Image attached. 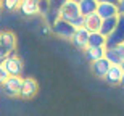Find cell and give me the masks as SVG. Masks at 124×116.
I'll use <instances>...</instances> for the list:
<instances>
[{"mask_svg":"<svg viewBox=\"0 0 124 116\" xmlns=\"http://www.w3.org/2000/svg\"><path fill=\"white\" fill-rule=\"evenodd\" d=\"M19 0H5L2 2V7L5 10H8V11H13V10H19Z\"/></svg>","mask_w":124,"mask_h":116,"instance_id":"18","label":"cell"},{"mask_svg":"<svg viewBox=\"0 0 124 116\" xmlns=\"http://www.w3.org/2000/svg\"><path fill=\"white\" fill-rule=\"evenodd\" d=\"M16 50V36L13 31L0 32V61Z\"/></svg>","mask_w":124,"mask_h":116,"instance_id":"3","label":"cell"},{"mask_svg":"<svg viewBox=\"0 0 124 116\" xmlns=\"http://www.w3.org/2000/svg\"><path fill=\"white\" fill-rule=\"evenodd\" d=\"M110 66L111 65L105 58H101V60H97V61H93V63H90V70H92L93 76H97V77H100V79H105L106 73L110 70Z\"/></svg>","mask_w":124,"mask_h":116,"instance_id":"11","label":"cell"},{"mask_svg":"<svg viewBox=\"0 0 124 116\" xmlns=\"http://www.w3.org/2000/svg\"><path fill=\"white\" fill-rule=\"evenodd\" d=\"M48 32H52V28H50V26H44V29H42V34H48Z\"/></svg>","mask_w":124,"mask_h":116,"instance_id":"21","label":"cell"},{"mask_svg":"<svg viewBox=\"0 0 124 116\" xmlns=\"http://www.w3.org/2000/svg\"><path fill=\"white\" fill-rule=\"evenodd\" d=\"M121 44H124V15H121L118 18V24H116L115 31L106 37V48L118 47Z\"/></svg>","mask_w":124,"mask_h":116,"instance_id":"5","label":"cell"},{"mask_svg":"<svg viewBox=\"0 0 124 116\" xmlns=\"http://www.w3.org/2000/svg\"><path fill=\"white\" fill-rule=\"evenodd\" d=\"M8 79V74L5 73V70H3V66H2V61H0V87H2V84L5 82Z\"/></svg>","mask_w":124,"mask_h":116,"instance_id":"19","label":"cell"},{"mask_svg":"<svg viewBox=\"0 0 124 116\" xmlns=\"http://www.w3.org/2000/svg\"><path fill=\"white\" fill-rule=\"evenodd\" d=\"M115 48H116V52H118V55H119V58H121V63H123L124 61V44L115 47Z\"/></svg>","mask_w":124,"mask_h":116,"instance_id":"20","label":"cell"},{"mask_svg":"<svg viewBox=\"0 0 124 116\" xmlns=\"http://www.w3.org/2000/svg\"><path fill=\"white\" fill-rule=\"evenodd\" d=\"M21 85H23V77H8L2 84V89H3L5 95H8V97H19Z\"/></svg>","mask_w":124,"mask_h":116,"instance_id":"7","label":"cell"},{"mask_svg":"<svg viewBox=\"0 0 124 116\" xmlns=\"http://www.w3.org/2000/svg\"><path fill=\"white\" fill-rule=\"evenodd\" d=\"M89 36H90V32H89L85 28H79L74 31L73 37H71V42H73V45L76 47V48H79V50H85L89 45Z\"/></svg>","mask_w":124,"mask_h":116,"instance_id":"9","label":"cell"},{"mask_svg":"<svg viewBox=\"0 0 124 116\" xmlns=\"http://www.w3.org/2000/svg\"><path fill=\"white\" fill-rule=\"evenodd\" d=\"M123 70H121L119 66H110V70H108V73H106L105 76V81L110 85H118V84H121V79H123Z\"/></svg>","mask_w":124,"mask_h":116,"instance_id":"13","label":"cell"},{"mask_svg":"<svg viewBox=\"0 0 124 116\" xmlns=\"http://www.w3.org/2000/svg\"><path fill=\"white\" fill-rule=\"evenodd\" d=\"M87 47H106V37L100 32H90Z\"/></svg>","mask_w":124,"mask_h":116,"instance_id":"17","label":"cell"},{"mask_svg":"<svg viewBox=\"0 0 124 116\" xmlns=\"http://www.w3.org/2000/svg\"><path fill=\"white\" fill-rule=\"evenodd\" d=\"M105 50H106V47H87L84 50L85 60L90 61V63H93L97 60H101V58H105Z\"/></svg>","mask_w":124,"mask_h":116,"instance_id":"12","label":"cell"},{"mask_svg":"<svg viewBox=\"0 0 124 116\" xmlns=\"http://www.w3.org/2000/svg\"><path fill=\"white\" fill-rule=\"evenodd\" d=\"M97 15H98L101 19L119 16V15H118V5H116V2H110V0L98 2V5H97Z\"/></svg>","mask_w":124,"mask_h":116,"instance_id":"6","label":"cell"},{"mask_svg":"<svg viewBox=\"0 0 124 116\" xmlns=\"http://www.w3.org/2000/svg\"><path fill=\"white\" fill-rule=\"evenodd\" d=\"M37 92H39V84H37L36 79L23 77V85H21V93H19V97L24 98V100H29V98H32Z\"/></svg>","mask_w":124,"mask_h":116,"instance_id":"8","label":"cell"},{"mask_svg":"<svg viewBox=\"0 0 124 116\" xmlns=\"http://www.w3.org/2000/svg\"><path fill=\"white\" fill-rule=\"evenodd\" d=\"M119 68H121V70H123V73H124V61H123V63H121V65H119Z\"/></svg>","mask_w":124,"mask_h":116,"instance_id":"22","label":"cell"},{"mask_svg":"<svg viewBox=\"0 0 124 116\" xmlns=\"http://www.w3.org/2000/svg\"><path fill=\"white\" fill-rule=\"evenodd\" d=\"M121 85H124V74H123V79H121Z\"/></svg>","mask_w":124,"mask_h":116,"instance_id":"23","label":"cell"},{"mask_svg":"<svg viewBox=\"0 0 124 116\" xmlns=\"http://www.w3.org/2000/svg\"><path fill=\"white\" fill-rule=\"evenodd\" d=\"M50 28H52V32L53 34H56V36L61 37V39H66V40H71L74 31H76L73 24L66 23V21H63V19H60V18H56L55 21L52 23Z\"/></svg>","mask_w":124,"mask_h":116,"instance_id":"4","label":"cell"},{"mask_svg":"<svg viewBox=\"0 0 124 116\" xmlns=\"http://www.w3.org/2000/svg\"><path fill=\"white\" fill-rule=\"evenodd\" d=\"M101 21H103V19H101L97 13L89 15V16H85L84 28L87 29L89 32H98V31H100V26H101Z\"/></svg>","mask_w":124,"mask_h":116,"instance_id":"15","label":"cell"},{"mask_svg":"<svg viewBox=\"0 0 124 116\" xmlns=\"http://www.w3.org/2000/svg\"><path fill=\"white\" fill-rule=\"evenodd\" d=\"M58 18L66 21V23H69V24H73L74 29L84 28V21H85V18L81 16L78 2H73V0H66V2H63L60 5V8H58Z\"/></svg>","mask_w":124,"mask_h":116,"instance_id":"1","label":"cell"},{"mask_svg":"<svg viewBox=\"0 0 124 116\" xmlns=\"http://www.w3.org/2000/svg\"><path fill=\"white\" fill-rule=\"evenodd\" d=\"M2 66H3L5 73L8 74V77H21V73H23V68H24L23 60L16 53H11L7 58H3Z\"/></svg>","mask_w":124,"mask_h":116,"instance_id":"2","label":"cell"},{"mask_svg":"<svg viewBox=\"0 0 124 116\" xmlns=\"http://www.w3.org/2000/svg\"><path fill=\"white\" fill-rule=\"evenodd\" d=\"M97 5H98L97 0H79L78 7H79V11H81V16L85 18L89 15L97 13Z\"/></svg>","mask_w":124,"mask_h":116,"instance_id":"14","label":"cell"},{"mask_svg":"<svg viewBox=\"0 0 124 116\" xmlns=\"http://www.w3.org/2000/svg\"><path fill=\"white\" fill-rule=\"evenodd\" d=\"M118 18L119 16H115V18H108V19H103L101 21V26H100V31L98 32L101 34V36H105V37H108L113 31H115L116 24H118Z\"/></svg>","mask_w":124,"mask_h":116,"instance_id":"16","label":"cell"},{"mask_svg":"<svg viewBox=\"0 0 124 116\" xmlns=\"http://www.w3.org/2000/svg\"><path fill=\"white\" fill-rule=\"evenodd\" d=\"M19 10L26 16H34L40 13V3L37 0H23L19 3Z\"/></svg>","mask_w":124,"mask_h":116,"instance_id":"10","label":"cell"}]
</instances>
